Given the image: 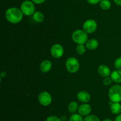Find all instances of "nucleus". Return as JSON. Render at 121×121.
Returning <instances> with one entry per match:
<instances>
[{
    "instance_id": "1",
    "label": "nucleus",
    "mask_w": 121,
    "mask_h": 121,
    "mask_svg": "<svg viewBox=\"0 0 121 121\" xmlns=\"http://www.w3.org/2000/svg\"><path fill=\"white\" fill-rule=\"evenodd\" d=\"M5 16L8 22L15 24L21 22L23 17V14L19 8L17 7H11L7 9Z\"/></svg>"
},
{
    "instance_id": "2",
    "label": "nucleus",
    "mask_w": 121,
    "mask_h": 121,
    "mask_svg": "<svg viewBox=\"0 0 121 121\" xmlns=\"http://www.w3.org/2000/svg\"><path fill=\"white\" fill-rule=\"evenodd\" d=\"M72 39L74 43L78 45H84L87 42V33L83 30H76L72 34Z\"/></svg>"
},
{
    "instance_id": "3",
    "label": "nucleus",
    "mask_w": 121,
    "mask_h": 121,
    "mask_svg": "<svg viewBox=\"0 0 121 121\" xmlns=\"http://www.w3.org/2000/svg\"><path fill=\"white\" fill-rule=\"evenodd\" d=\"M108 96L112 102H121V85L115 84L111 87L108 91Z\"/></svg>"
},
{
    "instance_id": "4",
    "label": "nucleus",
    "mask_w": 121,
    "mask_h": 121,
    "mask_svg": "<svg viewBox=\"0 0 121 121\" xmlns=\"http://www.w3.org/2000/svg\"><path fill=\"white\" fill-rule=\"evenodd\" d=\"M65 66L69 72L74 74L78 72L79 70L80 64L77 58L74 57H70L66 60Z\"/></svg>"
},
{
    "instance_id": "5",
    "label": "nucleus",
    "mask_w": 121,
    "mask_h": 121,
    "mask_svg": "<svg viewBox=\"0 0 121 121\" xmlns=\"http://www.w3.org/2000/svg\"><path fill=\"white\" fill-rule=\"evenodd\" d=\"M20 9L23 15L26 16L33 15L35 13V6L34 2L28 0L24 1L20 6Z\"/></svg>"
},
{
    "instance_id": "6",
    "label": "nucleus",
    "mask_w": 121,
    "mask_h": 121,
    "mask_svg": "<svg viewBox=\"0 0 121 121\" xmlns=\"http://www.w3.org/2000/svg\"><path fill=\"white\" fill-rule=\"evenodd\" d=\"M98 24L95 20L89 19L84 22L83 24V30L87 34H92L94 33L97 29Z\"/></svg>"
},
{
    "instance_id": "7",
    "label": "nucleus",
    "mask_w": 121,
    "mask_h": 121,
    "mask_svg": "<svg viewBox=\"0 0 121 121\" xmlns=\"http://www.w3.org/2000/svg\"><path fill=\"white\" fill-rule=\"evenodd\" d=\"M38 100L41 105L43 106H48L52 103V97L47 91H42L38 96Z\"/></svg>"
},
{
    "instance_id": "8",
    "label": "nucleus",
    "mask_w": 121,
    "mask_h": 121,
    "mask_svg": "<svg viewBox=\"0 0 121 121\" xmlns=\"http://www.w3.org/2000/svg\"><path fill=\"white\" fill-rule=\"evenodd\" d=\"M50 53L53 58L57 59L60 58L64 54L63 47L59 43L54 44L51 47Z\"/></svg>"
},
{
    "instance_id": "9",
    "label": "nucleus",
    "mask_w": 121,
    "mask_h": 121,
    "mask_svg": "<svg viewBox=\"0 0 121 121\" xmlns=\"http://www.w3.org/2000/svg\"><path fill=\"white\" fill-rule=\"evenodd\" d=\"M92 111V107L87 103H83L80 104L78 109V113L82 116H86L90 115Z\"/></svg>"
},
{
    "instance_id": "10",
    "label": "nucleus",
    "mask_w": 121,
    "mask_h": 121,
    "mask_svg": "<svg viewBox=\"0 0 121 121\" xmlns=\"http://www.w3.org/2000/svg\"><path fill=\"white\" fill-rule=\"evenodd\" d=\"M77 98L79 102L83 103H87L91 100V95L87 91H80L77 94Z\"/></svg>"
},
{
    "instance_id": "11",
    "label": "nucleus",
    "mask_w": 121,
    "mask_h": 121,
    "mask_svg": "<svg viewBox=\"0 0 121 121\" xmlns=\"http://www.w3.org/2000/svg\"><path fill=\"white\" fill-rule=\"evenodd\" d=\"M98 72L101 77H104V78L109 77L111 74V70H110L109 68L107 65H104V64L99 65L98 66Z\"/></svg>"
},
{
    "instance_id": "12",
    "label": "nucleus",
    "mask_w": 121,
    "mask_h": 121,
    "mask_svg": "<svg viewBox=\"0 0 121 121\" xmlns=\"http://www.w3.org/2000/svg\"><path fill=\"white\" fill-rule=\"evenodd\" d=\"M52 68V63L49 60H44L40 64V69L41 72H48L51 70Z\"/></svg>"
},
{
    "instance_id": "13",
    "label": "nucleus",
    "mask_w": 121,
    "mask_h": 121,
    "mask_svg": "<svg viewBox=\"0 0 121 121\" xmlns=\"http://www.w3.org/2000/svg\"><path fill=\"white\" fill-rule=\"evenodd\" d=\"M111 112L113 115H119L121 113V104L118 102H112L110 104Z\"/></svg>"
},
{
    "instance_id": "14",
    "label": "nucleus",
    "mask_w": 121,
    "mask_h": 121,
    "mask_svg": "<svg viewBox=\"0 0 121 121\" xmlns=\"http://www.w3.org/2000/svg\"><path fill=\"white\" fill-rule=\"evenodd\" d=\"M110 77L113 82L115 83H121V70H116L111 72Z\"/></svg>"
},
{
    "instance_id": "15",
    "label": "nucleus",
    "mask_w": 121,
    "mask_h": 121,
    "mask_svg": "<svg viewBox=\"0 0 121 121\" xmlns=\"http://www.w3.org/2000/svg\"><path fill=\"white\" fill-rule=\"evenodd\" d=\"M99 46V42L95 39H91L86 43V48L89 50H95Z\"/></svg>"
},
{
    "instance_id": "16",
    "label": "nucleus",
    "mask_w": 121,
    "mask_h": 121,
    "mask_svg": "<svg viewBox=\"0 0 121 121\" xmlns=\"http://www.w3.org/2000/svg\"><path fill=\"white\" fill-rule=\"evenodd\" d=\"M79 105L78 103L76 102H71L68 104V107H67V109H68L69 112L70 113L73 114L75 113L76 111H78V109H79Z\"/></svg>"
},
{
    "instance_id": "17",
    "label": "nucleus",
    "mask_w": 121,
    "mask_h": 121,
    "mask_svg": "<svg viewBox=\"0 0 121 121\" xmlns=\"http://www.w3.org/2000/svg\"><path fill=\"white\" fill-rule=\"evenodd\" d=\"M33 19L36 23H41L44 19V15L40 11H35L33 15Z\"/></svg>"
},
{
    "instance_id": "18",
    "label": "nucleus",
    "mask_w": 121,
    "mask_h": 121,
    "mask_svg": "<svg viewBox=\"0 0 121 121\" xmlns=\"http://www.w3.org/2000/svg\"><path fill=\"white\" fill-rule=\"evenodd\" d=\"M100 7L104 10H108L111 7V2L109 0H102L100 2Z\"/></svg>"
},
{
    "instance_id": "19",
    "label": "nucleus",
    "mask_w": 121,
    "mask_h": 121,
    "mask_svg": "<svg viewBox=\"0 0 121 121\" xmlns=\"http://www.w3.org/2000/svg\"><path fill=\"white\" fill-rule=\"evenodd\" d=\"M69 121H84L83 116L79 113H73L70 116Z\"/></svg>"
},
{
    "instance_id": "20",
    "label": "nucleus",
    "mask_w": 121,
    "mask_h": 121,
    "mask_svg": "<svg viewBox=\"0 0 121 121\" xmlns=\"http://www.w3.org/2000/svg\"><path fill=\"white\" fill-rule=\"evenodd\" d=\"M86 47L84 45H78L76 48V51L79 55H83L86 52Z\"/></svg>"
},
{
    "instance_id": "21",
    "label": "nucleus",
    "mask_w": 121,
    "mask_h": 121,
    "mask_svg": "<svg viewBox=\"0 0 121 121\" xmlns=\"http://www.w3.org/2000/svg\"><path fill=\"white\" fill-rule=\"evenodd\" d=\"M84 121H100L99 117L94 115H89L85 116Z\"/></svg>"
},
{
    "instance_id": "22",
    "label": "nucleus",
    "mask_w": 121,
    "mask_h": 121,
    "mask_svg": "<svg viewBox=\"0 0 121 121\" xmlns=\"http://www.w3.org/2000/svg\"><path fill=\"white\" fill-rule=\"evenodd\" d=\"M114 66L117 70H121V57H119L115 60Z\"/></svg>"
},
{
    "instance_id": "23",
    "label": "nucleus",
    "mask_w": 121,
    "mask_h": 121,
    "mask_svg": "<svg viewBox=\"0 0 121 121\" xmlns=\"http://www.w3.org/2000/svg\"><path fill=\"white\" fill-rule=\"evenodd\" d=\"M46 121H61V120L60 117L52 115V116H50L47 117V119H46Z\"/></svg>"
},
{
    "instance_id": "24",
    "label": "nucleus",
    "mask_w": 121,
    "mask_h": 121,
    "mask_svg": "<svg viewBox=\"0 0 121 121\" xmlns=\"http://www.w3.org/2000/svg\"><path fill=\"white\" fill-rule=\"evenodd\" d=\"M112 82H113V81H112L111 77H105V78H104V81H103V83H104V85H109L110 84H112Z\"/></svg>"
},
{
    "instance_id": "25",
    "label": "nucleus",
    "mask_w": 121,
    "mask_h": 121,
    "mask_svg": "<svg viewBox=\"0 0 121 121\" xmlns=\"http://www.w3.org/2000/svg\"><path fill=\"white\" fill-rule=\"evenodd\" d=\"M102 0H87V2L89 4L91 5H95L98 4L99 2H100Z\"/></svg>"
},
{
    "instance_id": "26",
    "label": "nucleus",
    "mask_w": 121,
    "mask_h": 121,
    "mask_svg": "<svg viewBox=\"0 0 121 121\" xmlns=\"http://www.w3.org/2000/svg\"><path fill=\"white\" fill-rule=\"evenodd\" d=\"M46 0H31L34 4H41L44 3Z\"/></svg>"
},
{
    "instance_id": "27",
    "label": "nucleus",
    "mask_w": 121,
    "mask_h": 121,
    "mask_svg": "<svg viewBox=\"0 0 121 121\" xmlns=\"http://www.w3.org/2000/svg\"><path fill=\"white\" fill-rule=\"evenodd\" d=\"M114 121H121V113L117 115L115 118Z\"/></svg>"
},
{
    "instance_id": "28",
    "label": "nucleus",
    "mask_w": 121,
    "mask_h": 121,
    "mask_svg": "<svg viewBox=\"0 0 121 121\" xmlns=\"http://www.w3.org/2000/svg\"><path fill=\"white\" fill-rule=\"evenodd\" d=\"M0 76H1V78H4L7 76V72H5V71H2V72H1Z\"/></svg>"
},
{
    "instance_id": "29",
    "label": "nucleus",
    "mask_w": 121,
    "mask_h": 121,
    "mask_svg": "<svg viewBox=\"0 0 121 121\" xmlns=\"http://www.w3.org/2000/svg\"><path fill=\"white\" fill-rule=\"evenodd\" d=\"M113 1L118 5H121V0H113Z\"/></svg>"
},
{
    "instance_id": "30",
    "label": "nucleus",
    "mask_w": 121,
    "mask_h": 121,
    "mask_svg": "<svg viewBox=\"0 0 121 121\" xmlns=\"http://www.w3.org/2000/svg\"><path fill=\"white\" fill-rule=\"evenodd\" d=\"M60 119H61V121H66V120H67V116H62L61 117H60Z\"/></svg>"
},
{
    "instance_id": "31",
    "label": "nucleus",
    "mask_w": 121,
    "mask_h": 121,
    "mask_svg": "<svg viewBox=\"0 0 121 121\" xmlns=\"http://www.w3.org/2000/svg\"><path fill=\"white\" fill-rule=\"evenodd\" d=\"M102 121H112V120L110 118H106V119H105L103 120Z\"/></svg>"
}]
</instances>
